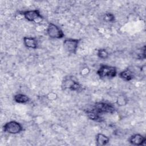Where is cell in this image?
I'll list each match as a JSON object with an SVG mask.
<instances>
[{
    "label": "cell",
    "instance_id": "obj_1",
    "mask_svg": "<svg viewBox=\"0 0 146 146\" xmlns=\"http://www.w3.org/2000/svg\"><path fill=\"white\" fill-rule=\"evenodd\" d=\"M96 72L102 79H111L116 76L117 69L114 66L102 64Z\"/></svg>",
    "mask_w": 146,
    "mask_h": 146
},
{
    "label": "cell",
    "instance_id": "obj_2",
    "mask_svg": "<svg viewBox=\"0 0 146 146\" xmlns=\"http://www.w3.org/2000/svg\"><path fill=\"white\" fill-rule=\"evenodd\" d=\"M3 130L5 132L15 135L20 133L23 128L21 123L15 120H11L6 122L3 125Z\"/></svg>",
    "mask_w": 146,
    "mask_h": 146
},
{
    "label": "cell",
    "instance_id": "obj_3",
    "mask_svg": "<svg viewBox=\"0 0 146 146\" xmlns=\"http://www.w3.org/2000/svg\"><path fill=\"white\" fill-rule=\"evenodd\" d=\"M20 15H22L27 21L38 23L43 19V16L41 15L39 10H29L21 11Z\"/></svg>",
    "mask_w": 146,
    "mask_h": 146
},
{
    "label": "cell",
    "instance_id": "obj_4",
    "mask_svg": "<svg viewBox=\"0 0 146 146\" xmlns=\"http://www.w3.org/2000/svg\"><path fill=\"white\" fill-rule=\"evenodd\" d=\"M63 90L68 89L72 91H80L82 89V85L78 81L74 79L71 76L66 77L63 79L62 83Z\"/></svg>",
    "mask_w": 146,
    "mask_h": 146
},
{
    "label": "cell",
    "instance_id": "obj_5",
    "mask_svg": "<svg viewBox=\"0 0 146 146\" xmlns=\"http://www.w3.org/2000/svg\"><path fill=\"white\" fill-rule=\"evenodd\" d=\"M93 109L100 114L113 113L116 110L115 107L112 104L103 102L96 103Z\"/></svg>",
    "mask_w": 146,
    "mask_h": 146
},
{
    "label": "cell",
    "instance_id": "obj_6",
    "mask_svg": "<svg viewBox=\"0 0 146 146\" xmlns=\"http://www.w3.org/2000/svg\"><path fill=\"white\" fill-rule=\"evenodd\" d=\"M80 39H73V38H67L65 39L63 42V46L64 50L70 53L75 54L78 48L79 44Z\"/></svg>",
    "mask_w": 146,
    "mask_h": 146
},
{
    "label": "cell",
    "instance_id": "obj_7",
    "mask_svg": "<svg viewBox=\"0 0 146 146\" xmlns=\"http://www.w3.org/2000/svg\"><path fill=\"white\" fill-rule=\"evenodd\" d=\"M47 33L48 36L52 39H62L64 36V34L60 28L53 23H48Z\"/></svg>",
    "mask_w": 146,
    "mask_h": 146
},
{
    "label": "cell",
    "instance_id": "obj_8",
    "mask_svg": "<svg viewBox=\"0 0 146 146\" xmlns=\"http://www.w3.org/2000/svg\"><path fill=\"white\" fill-rule=\"evenodd\" d=\"M129 143L133 145L140 146L145 145L146 139L145 137L141 134L135 133L132 135L128 140Z\"/></svg>",
    "mask_w": 146,
    "mask_h": 146
},
{
    "label": "cell",
    "instance_id": "obj_9",
    "mask_svg": "<svg viewBox=\"0 0 146 146\" xmlns=\"http://www.w3.org/2000/svg\"><path fill=\"white\" fill-rule=\"evenodd\" d=\"M23 42L25 46L27 48L36 49L38 47V40L35 37L24 36L23 38Z\"/></svg>",
    "mask_w": 146,
    "mask_h": 146
},
{
    "label": "cell",
    "instance_id": "obj_10",
    "mask_svg": "<svg viewBox=\"0 0 146 146\" xmlns=\"http://www.w3.org/2000/svg\"><path fill=\"white\" fill-rule=\"evenodd\" d=\"M85 113L87 116L90 119L97 122H102L104 119L101 116V114L97 112L94 109L92 110H87L85 111Z\"/></svg>",
    "mask_w": 146,
    "mask_h": 146
},
{
    "label": "cell",
    "instance_id": "obj_11",
    "mask_svg": "<svg viewBox=\"0 0 146 146\" xmlns=\"http://www.w3.org/2000/svg\"><path fill=\"white\" fill-rule=\"evenodd\" d=\"M119 76L125 81H131L135 78V74L129 68H126L119 74Z\"/></svg>",
    "mask_w": 146,
    "mask_h": 146
},
{
    "label": "cell",
    "instance_id": "obj_12",
    "mask_svg": "<svg viewBox=\"0 0 146 146\" xmlns=\"http://www.w3.org/2000/svg\"><path fill=\"white\" fill-rule=\"evenodd\" d=\"M96 145L98 146H103L107 145L110 141V138L101 133H98L96 135Z\"/></svg>",
    "mask_w": 146,
    "mask_h": 146
},
{
    "label": "cell",
    "instance_id": "obj_13",
    "mask_svg": "<svg viewBox=\"0 0 146 146\" xmlns=\"http://www.w3.org/2000/svg\"><path fill=\"white\" fill-rule=\"evenodd\" d=\"M13 100L15 102L19 104H25L30 101L29 97L23 94H17L13 96Z\"/></svg>",
    "mask_w": 146,
    "mask_h": 146
},
{
    "label": "cell",
    "instance_id": "obj_14",
    "mask_svg": "<svg viewBox=\"0 0 146 146\" xmlns=\"http://www.w3.org/2000/svg\"><path fill=\"white\" fill-rule=\"evenodd\" d=\"M98 56L102 59H106L108 58L109 54L104 48H100L97 51Z\"/></svg>",
    "mask_w": 146,
    "mask_h": 146
},
{
    "label": "cell",
    "instance_id": "obj_15",
    "mask_svg": "<svg viewBox=\"0 0 146 146\" xmlns=\"http://www.w3.org/2000/svg\"><path fill=\"white\" fill-rule=\"evenodd\" d=\"M128 103V99L124 95H120L118 96L116 100V103L119 106H125Z\"/></svg>",
    "mask_w": 146,
    "mask_h": 146
},
{
    "label": "cell",
    "instance_id": "obj_16",
    "mask_svg": "<svg viewBox=\"0 0 146 146\" xmlns=\"http://www.w3.org/2000/svg\"><path fill=\"white\" fill-rule=\"evenodd\" d=\"M103 18H104V20L107 22H113L115 19V15L111 13H106L104 14Z\"/></svg>",
    "mask_w": 146,
    "mask_h": 146
}]
</instances>
